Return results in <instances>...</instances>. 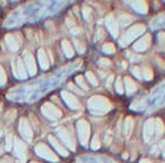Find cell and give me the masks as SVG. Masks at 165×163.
I'll list each match as a JSON object with an SVG mask.
<instances>
[{"instance_id":"obj_1","label":"cell","mask_w":165,"mask_h":163,"mask_svg":"<svg viewBox=\"0 0 165 163\" xmlns=\"http://www.w3.org/2000/svg\"><path fill=\"white\" fill-rule=\"evenodd\" d=\"M89 106L91 109H94L96 106H98L97 108H96L98 111H99V109L102 110V111H107V110L110 109V103L108 102L106 98L99 97V96L91 97V99L89 100Z\"/></svg>"},{"instance_id":"obj_2","label":"cell","mask_w":165,"mask_h":163,"mask_svg":"<svg viewBox=\"0 0 165 163\" xmlns=\"http://www.w3.org/2000/svg\"><path fill=\"white\" fill-rule=\"evenodd\" d=\"M144 30H145V27L142 26V24H136V26L132 27L131 29L127 32L126 34V41L123 42L122 44H126V43H129L130 41L133 40V39H136L138 35H140L141 33L143 32Z\"/></svg>"},{"instance_id":"obj_3","label":"cell","mask_w":165,"mask_h":163,"mask_svg":"<svg viewBox=\"0 0 165 163\" xmlns=\"http://www.w3.org/2000/svg\"><path fill=\"white\" fill-rule=\"evenodd\" d=\"M155 130V120L154 119H149L144 125V130H143V136H144V140L149 141L150 138L152 137V134Z\"/></svg>"},{"instance_id":"obj_4","label":"cell","mask_w":165,"mask_h":163,"mask_svg":"<svg viewBox=\"0 0 165 163\" xmlns=\"http://www.w3.org/2000/svg\"><path fill=\"white\" fill-rule=\"evenodd\" d=\"M150 42H151V35L150 34H147L140 41H138L134 44V50H136V51H145L147 49V46L150 45Z\"/></svg>"},{"instance_id":"obj_5","label":"cell","mask_w":165,"mask_h":163,"mask_svg":"<svg viewBox=\"0 0 165 163\" xmlns=\"http://www.w3.org/2000/svg\"><path fill=\"white\" fill-rule=\"evenodd\" d=\"M78 131L80 132V138H82V143H84V136H86V138L89 137V127L84 120L78 122Z\"/></svg>"},{"instance_id":"obj_6","label":"cell","mask_w":165,"mask_h":163,"mask_svg":"<svg viewBox=\"0 0 165 163\" xmlns=\"http://www.w3.org/2000/svg\"><path fill=\"white\" fill-rule=\"evenodd\" d=\"M132 128H133V119L131 117H127L126 121H124V125H123V131H124V134H126L127 138L130 137Z\"/></svg>"},{"instance_id":"obj_7","label":"cell","mask_w":165,"mask_h":163,"mask_svg":"<svg viewBox=\"0 0 165 163\" xmlns=\"http://www.w3.org/2000/svg\"><path fill=\"white\" fill-rule=\"evenodd\" d=\"M64 95L66 96V102L68 103V105L71 106L72 108H74V109H77V108H79L80 107V104L78 103V100L76 99L73 95H69V94H66V93H64Z\"/></svg>"},{"instance_id":"obj_8","label":"cell","mask_w":165,"mask_h":163,"mask_svg":"<svg viewBox=\"0 0 165 163\" xmlns=\"http://www.w3.org/2000/svg\"><path fill=\"white\" fill-rule=\"evenodd\" d=\"M132 7L136 9V11L139 12H142V13H147V4L145 1H136L132 4Z\"/></svg>"},{"instance_id":"obj_9","label":"cell","mask_w":165,"mask_h":163,"mask_svg":"<svg viewBox=\"0 0 165 163\" xmlns=\"http://www.w3.org/2000/svg\"><path fill=\"white\" fill-rule=\"evenodd\" d=\"M107 26L110 30V32L113 34L115 36L118 35V27H117V23L115 22V20L111 19V15H109V18L107 19Z\"/></svg>"},{"instance_id":"obj_10","label":"cell","mask_w":165,"mask_h":163,"mask_svg":"<svg viewBox=\"0 0 165 163\" xmlns=\"http://www.w3.org/2000/svg\"><path fill=\"white\" fill-rule=\"evenodd\" d=\"M124 84H126V89H127V91H128V94H132V93L136 91V84H134V82H132L131 78L126 77Z\"/></svg>"},{"instance_id":"obj_11","label":"cell","mask_w":165,"mask_h":163,"mask_svg":"<svg viewBox=\"0 0 165 163\" xmlns=\"http://www.w3.org/2000/svg\"><path fill=\"white\" fill-rule=\"evenodd\" d=\"M155 130H156L158 136H161V134L164 132V125H163L161 119L155 120Z\"/></svg>"},{"instance_id":"obj_12","label":"cell","mask_w":165,"mask_h":163,"mask_svg":"<svg viewBox=\"0 0 165 163\" xmlns=\"http://www.w3.org/2000/svg\"><path fill=\"white\" fill-rule=\"evenodd\" d=\"M142 77H143V78H145L147 80H152V78H153V73H152V69H149V67H145V69H143Z\"/></svg>"},{"instance_id":"obj_13","label":"cell","mask_w":165,"mask_h":163,"mask_svg":"<svg viewBox=\"0 0 165 163\" xmlns=\"http://www.w3.org/2000/svg\"><path fill=\"white\" fill-rule=\"evenodd\" d=\"M63 47H64V51L67 56H73V50H72V47H71V45L68 44L67 41H64V42H63Z\"/></svg>"},{"instance_id":"obj_14","label":"cell","mask_w":165,"mask_h":163,"mask_svg":"<svg viewBox=\"0 0 165 163\" xmlns=\"http://www.w3.org/2000/svg\"><path fill=\"white\" fill-rule=\"evenodd\" d=\"M104 51L107 52V53H113V52L116 51V49H115V46H113V44L108 43V44H105Z\"/></svg>"},{"instance_id":"obj_15","label":"cell","mask_w":165,"mask_h":163,"mask_svg":"<svg viewBox=\"0 0 165 163\" xmlns=\"http://www.w3.org/2000/svg\"><path fill=\"white\" fill-rule=\"evenodd\" d=\"M116 88H117V91H118V93H120V94H122L123 93V85H122V80L121 78H118V80H117V83H116Z\"/></svg>"},{"instance_id":"obj_16","label":"cell","mask_w":165,"mask_h":163,"mask_svg":"<svg viewBox=\"0 0 165 163\" xmlns=\"http://www.w3.org/2000/svg\"><path fill=\"white\" fill-rule=\"evenodd\" d=\"M132 71H133V74L136 75L138 78H142V74L139 72H141V69H139V67H136V66H134V67H132Z\"/></svg>"},{"instance_id":"obj_17","label":"cell","mask_w":165,"mask_h":163,"mask_svg":"<svg viewBox=\"0 0 165 163\" xmlns=\"http://www.w3.org/2000/svg\"><path fill=\"white\" fill-rule=\"evenodd\" d=\"M87 78L90 80V83L94 84V85H97V80H96V78H95V76H94L91 73H87Z\"/></svg>"},{"instance_id":"obj_18","label":"cell","mask_w":165,"mask_h":163,"mask_svg":"<svg viewBox=\"0 0 165 163\" xmlns=\"http://www.w3.org/2000/svg\"><path fill=\"white\" fill-rule=\"evenodd\" d=\"M99 141H98V139L97 138H95V139H94V145H93V148L94 149H96V148H99Z\"/></svg>"},{"instance_id":"obj_19","label":"cell","mask_w":165,"mask_h":163,"mask_svg":"<svg viewBox=\"0 0 165 163\" xmlns=\"http://www.w3.org/2000/svg\"><path fill=\"white\" fill-rule=\"evenodd\" d=\"M100 63L102 65H110V61H109V60H106V58H101Z\"/></svg>"},{"instance_id":"obj_20","label":"cell","mask_w":165,"mask_h":163,"mask_svg":"<svg viewBox=\"0 0 165 163\" xmlns=\"http://www.w3.org/2000/svg\"><path fill=\"white\" fill-rule=\"evenodd\" d=\"M165 40V33H160V34H158V41H160V42H163V41Z\"/></svg>"},{"instance_id":"obj_21","label":"cell","mask_w":165,"mask_h":163,"mask_svg":"<svg viewBox=\"0 0 165 163\" xmlns=\"http://www.w3.org/2000/svg\"><path fill=\"white\" fill-rule=\"evenodd\" d=\"M140 163H152L150 161V160H147V159H143V160H141Z\"/></svg>"},{"instance_id":"obj_22","label":"cell","mask_w":165,"mask_h":163,"mask_svg":"<svg viewBox=\"0 0 165 163\" xmlns=\"http://www.w3.org/2000/svg\"><path fill=\"white\" fill-rule=\"evenodd\" d=\"M123 156L124 159H127V158H128V154H127V153H124V154H123V156Z\"/></svg>"}]
</instances>
